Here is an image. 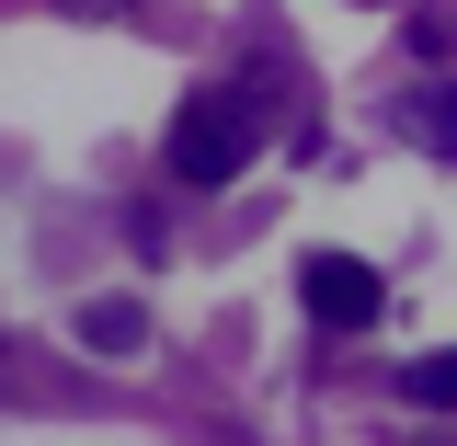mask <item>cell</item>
Returning a JSON list of instances; mask_svg holds the SVG:
<instances>
[{
  "label": "cell",
  "mask_w": 457,
  "mask_h": 446,
  "mask_svg": "<svg viewBox=\"0 0 457 446\" xmlns=\"http://www.w3.org/2000/svg\"><path fill=\"white\" fill-rule=\"evenodd\" d=\"M275 92H252V80H206V92H183L171 114V183H240V172L263 161V126H275Z\"/></svg>",
  "instance_id": "6da1fadb"
},
{
  "label": "cell",
  "mask_w": 457,
  "mask_h": 446,
  "mask_svg": "<svg viewBox=\"0 0 457 446\" xmlns=\"http://www.w3.org/2000/svg\"><path fill=\"white\" fill-rule=\"evenodd\" d=\"M297 298H309V321H320V332H366V321L389 309L378 264H354V252H309V264H297Z\"/></svg>",
  "instance_id": "7a4b0ae2"
},
{
  "label": "cell",
  "mask_w": 457,
  "mask_h": 446,
  "mask_svg": "<svg viewBox=\"0 0 457 446\" xmlns=\"http://www.w3.org/2000/svg\"><path fill=\"white\" fill-rule=\"evenodd\" d=\"M400 138H411V149H435V161H457V80L400 92Z\"/></svg>",
  "instance_id": "3957f363"
},
{
  "label": "cell",
  "mask_w": 457,
  "mask_h": 446,
  "mask_svg": "<svg viewBox=\"0 0 457 446\" xmlns=\"http://www.w3.org/2000/svg\"><path fill=\"white\" fill-rule=\"evenodd\" d=\"M80 343H92V355H126V343H137V298H92V309H80Z\"/></svg>",
  "instance_id": "277c9868"
},
{
  "label": "cell",
  "mask_w": 457,
  "mask_h": 446,
  "mask_svg": "<svg viewBox=\"0 0 457 446\" xmlns=\"http://www.w3.org/2000/svg\"><path fill=\"white\" fill-rule=\"evenodd\" d=\"M411 400H423V412H457V343H446V355H423V366H411Z\"/></svg>",
  "instance_id": "5b68a950"
},
{
  "label": "cell",
  "mask_w": 457,
  "mask_h": 446,
  "mask_svg": "<svg viewBox=\"0 0 457 446\" xmlns=\"http://www.w3.org/2000/svg\"><path fill=\"white\" fill-rule=\"evenodd\" d=\"M69 12H114V0H69Z\"/></svg>",
  "instance_id": "8992f818"
}]
</instances>
